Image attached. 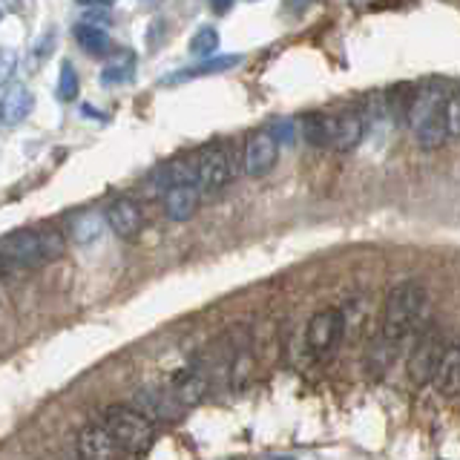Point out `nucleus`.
Instances as JSON below:
<instances>
[{
  "label": "nucleus",
  "mask_w": 460,
  "mask_h": 460,
  "mask_svg": "<svg viewBox=\"0 0 460 460\" xmlns=\"http://www.w3.org/2000/svg\"><path fill=\"white\" fill-rule=\"evenodd\" d=\"M423 308H426V294L423 288L402 279L397 282L385 296V308H383V323H380V337L374 342V359H377V368H385L400 351V345L406 342V337L414 331V323L423 320Z\"/></svg>",
  "instance_id": "f257e3e1"
},
{
  "label": "nucleus",
  "mask_w": 460,
  "mask_h": 460,
  "mask_svg": "<svg viewBox=\"0 0 460 460\" xmlns=\"http://www.w3.org/2000/svg\"><path fill=\"white\" fill-rule=\"evenodd\" d=\"M64 253V234L52 227L18 230L0 239V256L12 268H40Z\"/></svg>",
  "instance_id": "f03ea898"
},
{
  "label": "nucleus",
  "mask_w": 460,
  "mask_h": 460,
  "mask_svg": "<svg viewBox=\"0 0 460 460\" xmlns=\"http://www.w3.org/2000/svg\"><path fill=\"white\" fill-rule=\"evenodd\" d=\"M101 426H104L112 440L119 443L121 452L141 455L150 449L153 443V426L138 409L129 406H107L101 411Z\"/></svg>",
  "instance_id": "7ed1b4c3"
},
{
  "label": "nucleus",
  "mask_w": 460,
  "mask_h": 460,
  "mask_svg": "<svg viewBox=\"0 0 460 460\" xmlns=\"http://www.w3.org/2000/svg\"><path fill=\"white\" fill-rule=\"evenodd\" d=\"M234 179V153L225 141H210L193 155V184L201 190H222Z\"/></svg>",
  "instance_id": "20e7f679"
},
{
  "label": "nucleus",
  "mask_w": 460,
  "mask_h": 460,
  "mask_svg": "<svg viewBox=\"0 0 460 460\" xmlns=\"http://www.w3.org/2000/svg\"><path fill=\"white\" fill-rule=\"evenodd\" d=\"M440 354H443V340H440V331L438 328H426L417 334L414 340V349L409 357V380L414 385H426L435 380V371L440 363Z\"/></svg>",
  "instance_id": "39448f33"
},
{
  "label": "nucleus",
  "mask_w": 460,
  "mask_h": 460,
  "mask_svg": "<svg viewBox=\"0 0 460 460\" xmlns=\"http://www.w3.org/2000/svg\"><path fill=\"white\" fill-rule=\"evenodd\" d=\"M342 311L340 308H323L311 316L308 331H305V342H308V351L314 357H328L334 351V345L340 342L342 334Z\"/></svg>",
  "instance_id": "423d86ee"
},
{
  "label": "nucleus",
  "mask_w": 460,
  "mask_h": 460,
  "mask_svg": "<svg viewBox=\"0 0 460 460\" xmlns=\"http://www.w3.org/2000/svg\"><path fill=\"white\" fill-rule=\"evenodd\" d=\"M277 155H279V144L273 138L268 129H256V133L248 136L244 141V155H242V167H244V176L259 179L277 164Z\"/></svg>",
  "instance_id": "0eeeda50"
},
{
  "label": "nucleus",
  "mask_w": 460,
  "mask_h": 460,
  "mask_svg": "<svg viewBox=\"0 0 460 460\" xmlns=\"http://www.w3.org/2000/svg\"><path fill=\"white\" fill-rule=\"evenodd\" d=\"M75 452L81 460H121L119 443L101 423H86L75 438Z\"/></svg>",
  "instance_id": "6e6552de"
},
{
  "label": "nucleus",
  "mask_w": 460,
  "mask_h": 460,
  "mask_svg": "<svg viewBox=\"0 0 460 460\" xmlns=\"http://www.w3.org/2000/svg\"><path fill=\"white\" fill-rule=\"evenodd\" d=\"M35 107V95L26 84H12L9 90L0 95V124L18 127L26 121V115Z\"/></svg>",
  "instance_id": "1a4fd4ad"
},
{
  "label": "nucleus",
  "mask_w": 460,
  "mask_h": 460,
  "mask_svg": "<svg viewBox=\"0 0 460 460\" xmlns=\"http://www.w3.org/2000/svg\"><path fill=\"white\" fill-rule=\"evenodd\" d=\"M366 133V124L359 119L357 112H342V115H331V144L340 153H349L354 150L359 141H363Z\"/></svg>",
  "instance_id": "9d476101"
},
{
  "label": "nucleus",
  "mask_w": 460,
  "mask_h": 460,
  "mask_svg": "<svg viewBox=\"0 0 460 460\" xmlns=\"http://www.w3.org/2000/svg\"><path fill=\"white\" fill-rule=\"evenodd\" d=\"M201 190L196 184H176L164 193V213L172 222H190L199 210Z\"/></svg>",
  "instance_id": "9b49d317"
},
{
  "label": "nucleus",
  "mask_w": 460,
  "mask_h": 460,
  "mask_svg": "<svg viewBox=\"0 0 460 460\" xmlns=\"http://www.w3.org/2000/svg\"><path fill=\"white\" fill-rule=\"evenodd\" d=\"M104 219L121 239H133L144 225V213L133 199H115Z\"/></svg>",
  "instance_id": "f8f14e48"
},
{
  "label": "nucleus",
  "mask_w": 460,
  "mask_h": 460,
  "mask_svg": "<svg viewBox=\"0 0 460 460\" xmlns=\"http://www.w3.org/2000/svg\"><path fill=\"white\" fill-rule=\"evenodd\" d=\"M435 385L443 397H460V340L443 349L435 371Z\"/></svg>",
  "instance_id": "ddd939ff"
},
{
  "label": "nucleus",
  "mask_w": 460,
  "mask_h": 460,
  "mask_svg": "<svg viewBox=\"0 0 460 460\" xmlns=\"http://www.w3.org/2000/svg\"><path fill=\"white\" fill-rule=\"evenodd\" d=\"M446 104V101H443ZM443 104H438L435 110H431L426 119L417 121L411 129L417 136V144H420L423 150H438L440 144L449 138V129H446V115H443Z\"/></svg>",
  "instance_id": "4468645a"
},
{
  "label": "nucleus",
  "mask_w": 460,
  "mask_h": 460,
  "mask_svg": "<svg viewBox=\"0 0 460 460\" xmlns=\"http://www.w3.org/2000/svg\"><path fill=\"white\" fill-rule=\"evenodd\" d=\"M205 388H208V380L199 368H181L176 377H172V400H176L179 406H196V402L205 397Z\"/></svg>",
  "instance_id": "2eb2a0df"
},
{
  "label": "nucleus",
  "mask_w": 460,
  "mask_h": 460,
  "mask_svg": "<svg viewBox=\"0 0 460 460\" xmlns=\"http://www.w3.org/2000/svg\"><path fill=\"white\" fill-rule=\"evenodd\" d=\"M104 216L98 210H78L72 213L66 219V234L72 236L75 244H90L101 236V230H104Z\"/></svg>",
  "instance_id": "dca6fc26"
},
{
  "label": "nucleus",
  "mask_w": 460,
  "mask_h": 460,
  "mask_svg": "<svg viewBox=\"0 0 460 460\" xmlns=\"http://www.w3.org/2000/svg\"><path fill=\"white\" fill-rule=\"evenodd\" d=\"M236 64H242V55H222V58H210V61L190 66L184 72H172V75L164 78V84H179V81H190V78H201V75H216V72H227Z\"/></svg>",
  "instance_id": "f3484780"
},
{
  "label": "nucleus",
  "mask_w": 460,
  "mask_h": 460,
  "mask_svg": "<svg viewBox=\"0 0 460 460\" xmlns=\"http://www.w3.org/2000/svg\"><path fill=\"white\" fill-rule=\"evenodd\" d=\"M302 138H305L311 147H328L331 144V115L323 112H308L302 115Z\"/></svg>",
  "instance_id": "a211bd4d"
},
{
  "label": "nucleus",
  "mask_w": 460,
  "mask_h": 460,
  "mask_svg": "<svg viewBox=\"0 0 460 460\" xmlns=\"http://www.w3.org/2000/svg\"><path fill=\"white\" fill-rule=\"evenodd\" d=\"M75 40L81 43V49L93 58H101L110 52V35L104 26H86V23H78L75 26Z\"/></svg>",
  "instance_id": "6ab92c4d"
},
{
  "label": "nucleus",
  "mask_w": 460,
  "mask_h": 460,
  "mask_svg": "<svg viewBox=\"0 0 460 460\" xmlns=\"http://www.w3.org/2000/svg\"><path fill=\"white\" fill-rule=\"evenodd\" d=\"M414 95H417V90L411 84L394 86V90L388 93V101H385V115H394L397 121H409V112L414 107Z\"/></svg>",
  "instance_id": "aec40b11"
},
{
  "label": "nucleus",
  "mask_w": 460,
  "mask_h": 460,
  "mask_svg": "<svg viewBox=\"0 0 460 460\" xmlns=\"http://www.w3.org/2000/svg\"><path fill=\"white\" fill-rule=\"evenodd\" d=\"M133 61H136V58L129 55V52H119V55H115L112 61L104 66V72H101V84L112 86V84H124V81H129V78H133Z\"/></svg>",
  "instance_id": "412c9836"
},
{
  "label": "nucleus",
  "mask_w": 460,
  "mask_h": 460,
  "mask_svg": "<svg viewBox=\"0 0 460 460\" xmlns=\"http://www.w3.org/2000/svg\"><path fill=\"white\" fill-rule=\"evenodd\" d=\"M136 402L141 406V414L147 417H172V409L162 400V392H153V388H141L136 394Z\"/></svg>",
  "instance_id": "4be33fe9"
},
{
  "label": "nucleus",
  "mask_w": 460,
  "mask_h": 460,
  "mask_svg": "<svg viewBox=\"0 0 460 460\" xmlns=\"http://www.w3.org/2000/svg\"><path fill=\"white\" fill-rule=\"evenodd\" d=\"M81 90V81H78V72L69 61L61 64V75H58V98L61 101H75Z\"/></svg>",
  "instance_id": "5701e85b"
},
{
  "label": "nucleus",
  "mask_w": 460,
  "mask_h": 460,
  "mask_svg": "<svg viewBox=\"0 0 460 460\" xmlns=\"http://www.w3.org/2000/svg\"><path fill=\"white\" fill-rule=\"evenodd\" d=\"M216 47H219V32H216L213 26L199 29V32L190 38V52L199 55V58H208V61H210V55L216 52Z\"/></svg>",
  "instance_id": "b1692460"
},
{
  "label": "nucleus",
  "mask_w": 460,
  "mask_h": 460,
  "mask_svg": "<svg viewBox=\"0 0 460 460\" xmlns=\"http://www.w3.org/2000/svg\"><path fill=\"white\" fill-rule=\"evenodd\" d=\"M443 115H446V129H449V136L460 138V93L446 95Z\"/></svg>",
  "instance_id": "393cba45"
},
{
  "label": "nucleus",
  "mask_w": 460,
  "mask_h": 460,
  "mask_svg": "<svg viewBox=\"0 0 460 460\" xmlns=\"http://www.w3.org/2000/svg\"><path fill=\"white\" fill-rule=\"evenodd\" d=\"M251 368H253V357L248 351H239L236 363H234V388H242L244 383H248Z\"/></svg>",
  "instance_id": "a878e982"
},
{
  "label": "nucleus",
  "mask_w": 460,
  "mask_h": 460,
  "mask_svg": "<svg viewBox=\"0 0 460 460\" xmlns=\"http://www.w3.org/2000/svg\"><path fill=\"white\" fill-rule=\"evenodd\" d=\"M14 66H18V55L6 47H0V84H6L14 75Z\"/></svg>",
  "instance_id": "bb28decb"
},
{
  "label": "nucleus",
  "mask_w": 460,
  "mask_h": 460,
  "mask_svg": "<svg viewBox=\"0 0 460 460\" xmlns=\"http://www.w3.org/2000/svg\"><path fill=\"white\" fill-rule=\"evenodd\" d=\"M107 21H110V9H107V6H98V9H86L81 23H86V26H98V29H101V23H107Z\"/></svg>",
  "instance_id": "cd10ccee"
},
{
  "label": "nucleus",
  "mask_w": 460,
  "mask_h": 460,
  "mask_svg": "<svg viewBox=\"0 0 460 460\" xmlns=\"http://www.w3.org/2000/svg\"><path fill=\"white\" fill-rule=\"evenodd\" d=\"M268 133H270L273 138H277V144H279V141H294V124H291V121H285V119H279L277 124H273V127L268 129Z\"/></svg>",
  "instance_id": "c85d7f7f"
},
{
  "label": "nucleus",
  "mask_w": 460,
  "mask_h": 460,
  "mask_svg": "<svg viewBox=\"0 0 460 460\" xmlns=\"http://www.w3.org/2000/svg\"><path fill=\"white\" fill-rule=\"evenodd\" d=\"M6 273H9V265L4 262V256H0V277H6Z\"/></svg>",
  "instance_id": "c756f323"
},
{
  "label": "nucleus",
  "mask_w": 460,
  "mask_h": 460,
  "mask_svg": "<svg viewBox=\"0 0 460 460\" xmlns=\"http://www.w3.org/2000/svg\"><path fill=\"white\" fill-rule=\"evenodd\" d=\"M268 460H294V457H268Z\"/></svg>",
  "instance_id": "7c9ffc66"
},
{
  "label": "nucleus",
  "mask_w": 460,
  "mask_h": 460,
  "mask_svg": "<svg viewBox=\"0 0 460 460\" xmlns=\"http://www.w3.org/2000/svg\"><path fill=\"white\" fill-rule=\"evenodd\" d=\"M0 18H4V12H0Z\"/></svg>",
  "instance_id": "2f4dec72"
}]
</instances>
